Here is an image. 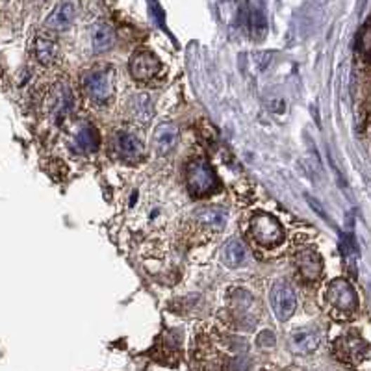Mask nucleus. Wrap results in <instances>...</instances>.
<instances>
[{
	"mask_svg": "<svg viewBox=\"0 0 371 371\" xmlns=\"http://www.w3.org/2000/svg\"><path fill=\"white\" fill-rule=\"evenodd\" d=\"M325 297H327V303L332 306V310L338 312L341 318H351L358 308L355 289L347 280H341V278H336L329 284Z\"/></svg>",
	"mask_w": 371,
	"mask_h": 371,
	"instance_id": "f257e3e1",
	"label": "nucleus"
},
{
	"mask_svg": "<svg viewBox=\"0 0 371 371\" xmlns=\"http://www.w3.org/2000/svg\"><path fill=\"white\" fill-rule=\"evenodd\" d=\"M114 72L112 71H91L84 77V93L97 106L110 103L114 97Z\"/></svg>",
	"mask_w": 371,
	"mask_h": 371,
	"instance_id": "f03ea898",
	"label": "nucleus"
},
{
	"mask_svg": "<svg viewBox=\"0 0 371 371\" xmlns=\"http://www.w3.org/2000/svg\"><path fill=\"white\" fill-rule=\"evenodd\" d=\"M251 234L263 247H275L284 240V228L280 223L269 214H254L251 219Z\"/></svg>",
	"mask_w": 371,
	"mask_h": 371,
	"instance_id": "7ed1b4c3",
	"label": "nucleus"
},
{
	"mask_svg": "<svg viewBox=\"0 0 371 371\" xmlns=\"http://www.w3.org/2000/svg\"><path fill=\"white\" fill-rule=\"evenodd\" d=\"M219 182L210 165L204 160H193L188 165V188L191 195L202 197L216 190Z\"/></svg>",
	"mask_w": 371,
	"mask_h": 371,
	"instance_id": "20e7f679",
	"label": "nucleus"
},
{
	"mask_svg": "<svg viewBox=\"0 0 371 371\" xmlns=\"http://www.w3.org/2000/svg\"><path fill=\"white\" fill-rule=\"evenodd\" d=\"M367 351H370L367 341L356 334L340 336L334 344L336 358L349 366H358L367 356Z\"/></svg>",
	"mask_w": 371,
	"mask_h": 371,
	"instance_id": "39448f33",
	"label": "nucleus"
},
{
	"mask_svg": "<svg viewBox=\"0 0 371 371\" xmlns=\"http://www.w3.org/2000/svg\"><path fill=\"white\" fill-rule=\"evenodd\" d=\"M269 301H271V308H273L278 321L289 320V318L294 315L295 308H297L295 292L286 280H277V282L273 284L271 294H269Z\"/></svg>",
	"mask_w": 371,
	"mask_h": 371,
	"instance_id": "423d86ee",
	"label": "nucleus"
},
{
	"mask_svg": "<svg viewBox=\"0 0 371 371\" xmlns=\"http://www.w3.org/2000/svg\"><path fill=\"white\" fill-rule=\"evenodd\" d=\"M114 149L119 160L126 162V164H136L145 155L143 143L129 132H115Z\"/></svg>",
	"mask_w": 371,
	"mask_h": 371,
	"instance_id": "0eeeda50",
	"label": "nucleus"
},
{
	"mask_svg": "<svg viewBox=\"0 0 371 371\" xmlns=\"http://www.w3.org/2000/svg\"><path fill=\"white\" fill-rule=\"evenodd\" d=\"M162 69L160 60L150 51H138L130 58V72L136 80H150Z\"/></svg>",
	"mask_w": 371,
	"mask_h": 371,
	"instance_id": "6e6552de",
	"label": "nucleus"
},
{
	"mask_svg": "<svg viewBox=\"0 0 371 371\" xmlns=\"http://www.w3.org/2000/svg\"><path fill=\"white\" fill-rule=\"evenodd\" d=\"M295 268H297L301 280H304V282H314L323 273V262H321V256L315 253L314 249L299 251L295 256Z\"/></svg>",
	"mask_w": 371,
	"mask_h": 371,
	"instance_id": "1a4fd4ad",
	"label": "nucleus"
},
{
	"mask_svg": "<svg viewBox=\"0 0 371 371\" xmlns=\"http://www.w3.org/2000/svg\"><path fill=\"white\" fill-rule=\"evenodd\" d=\"M178 126L173 123H160L155 130V138H152V147L160 156L171 155L178 145Z\"/></svg>",
	"mask_w": 371,
	"mask_h": 371,
	"instance_id": "9d476101",
	"label": "nucleus"
},
{
	"mask_svg": "<svg viewBox=\"0 0 371 371\" xmlns=\"http://www.w3.org/2000/svg\"><path fill=\"white\" fill-rule=\"evenodd\" d=\"M74 19H77V8H74V4H71V2H62V4H58L56 8L52 10V13L48 15V19H46L45 26L46 28H51V30L63 32L67 30L69 26L74 22Z\"/></svg>",
	"mask_w": 371,
	"mask_h": 371,
	"instance_id": "9b49d317",
	"label": "nucleus"
},
{
	"mask_svg": "<svg viewBox=\"0 0 371 371\" xmlns=\"http://www.w3.org/2000/svg\"><path fill=\"white\" fill-rule=\"evenodd\" d=\"M320 346V332L315 329H299L295 330L289 338V347L297 355H310L312 351Z\"/></svg>",
	"mask_w": 371,
	"mask_h": 371,
	"instance_id": "f8f14e48",
	"label": "nucleus"
},
{
	"mask_svg": "<svg viewBox=\"0 0 371 371\" xmlns=\"http://www.w3.org/2000/svg\"><path fill=\"white\" fill-rule=\"evenodd\" d=\"M195 217L197 221L201 223L204 228H210V230H223V228L227 227L228 214L227 210L221 207H202L197 210Z\"/></svg>",
	"mask_w": 371,
	"mask_h": 371,
	"instance_id": "ddd939ff",
	"label": "nucleus"
},
{
	"mask_svg": "<svg viewBox=\"0 0 371 371\" xmlns=\"http://www.w3.org/2000/svg\"><path fill=\"white\" fill-rule=\"evenodd\" d=\"M91 41H93V51L95 52L110 51L115 43L114 28L110 25H104V22H98V25L93 26Z\"/></svg>",
	"mask_w": 371,
	"mask_h": 371,
	"instance_id": "4468645a",
	"label": "nucleus"
},
{
	"mask_svg": "<svg viewBox=\"0 0 371 371\" xmlns=\"http://www.w3.org/2000/svg\"><path fill=\"white\" fill-rule=\"evenodd\" d=\"M245 258H247V249L240 240L232 237V240L225 243V247H223V262H225V266L237 268V266H242L245 262Z\"/></svg>",
	"mask_w": 371,
	"mask_h": 371,
	"instance_id": "2eb2a0df",
	"label": "nucleus"
},
{
	"mask_svg": "<svg viewBox=\"0 0 371 371\" xmlns=\"http://www.w3.org/2000/svg\"><path fill=\"white\" fill-rule=\"evenodd\" d=\"M34 54H36L37 62L43 63V65H51L58 56L56 41L46 36L36 37V43H34Z\"/></svg>",
	"mask_w": 371,
	"mask_h": 371,
	"instance_id": "dca6fc26",
	"label": "nucleus"
},
{
	"mask_svg": "<svg viewBox=\"0 0 371 371\" xmlns=\"http://www.w3.org/2000/svg\"><path fill=\"white\" fill-rule=\"evenodd\" d=\"M74 145H77V149L80 152H95L98 149V145H100L98 132L93 129L91 124H86L74 136Z\"/></svg>",
	"mask_w": 371,
	"mask_h": 371,
	"instance_id": "f3484780",
	"label": "nucleus"
},
{
	"mask_svg": "<svg viewBox=\"0 0 371 371\" xmlns=\"http://www.w3.org/2000/svg\"><path fill=\"white\" fill-rule=\"evenodd\" d=\"M74 98L67 88H56L51 97V108L56 117H63L72 108Z\"/></svg>",
	"mask_w": 371,
	"mask_h": 371,
	"instance_id": "a211bd4d",
	"label": "nucleus"
},
{
	"mask_svg": "<svg viewBox=\"0 0 371 371\" xmlns=\"http://www.w3.org/2000/svg\"><path fill=\"white\" fill-rule=\"evenodd\" d=\"M249 30L254 39H262L268 34V17L260 6H251L249 11Z\"/></svg>",
	"mask_w": 371,
	"mask_h": 371,
	"instance_id": "6ab92c4d",
	"label": "nucleus"
},
{
	"mask_svg": "<svg viewBox=\"0 0 371 371\" xmlns=\"http://www.w3.org/2000/svg\"><path fill=\"white\" fill-rule=\"evenodd\" d=\"M132 114L139 121H147L152 115V106H150V98L147 95H138L132 98Z\"/></svg>",
	"mask_w": 371,
	"mask_h": 371,
	"instance_id": "aec40b11",
	"label": "nucleus"
},
{
	"mask_svg": "<svg viewBox=\"0 0 371 371\" xmlns=\"http://www.w3.org/2000/svg\"><path fill=\"white\" fill-rule=\"evenodd\" d=\"M356 45H358V51H360L362 56L366 58V60H371V21L362 26L358 39H356Z\"/></svg>",
	"mask_w": 371,
	"mask_h": 371,
	"instance_id": "412c9836",
	"label": "nucleus"
},
{
	"mask_svg": "<svg viewBox=\"0 0 371 371\" xmlns=\"http://www.w3.org/2000/svg\"><path fill=\"white\" fill-rule=\"evenodd\" d=\"M340 247H341V253H344V256H346L347 260H356V256H358V249H356V243L351 234L341 236Z\"/></svg>",
	"mask_w": 371,
	"mask_h": 371,
	"instance_id": "4be33fe9",
	"label": "nucleus"
},
{
	"mask_svg": "<svg viewBox=\"0 0 371 371\" xmlns=\"http://www.w3.org/2000/svg\"><path fill=\"white\" fill-rule=\"evenodd\" d=\"M258 346L260 347H273L275 346V336L269 330H263L262 334L258 336Z\"/></svg>",
	"mask_w": 371,
	"mask_h": 371,
	"instance_id": "5701e85b",
	"label": "nucleus"
},
{
	"mask_svg": "<svg viewBox=\"0 0 371 371\" xmlns=\"http://www.w3.org/2000/svg\"><path fill=\"white\" fill-rule=\"evenodd\" d=\"M232 371H249V362L245 358H236L232 362Z\"/></svg>",
	"mask_w": 371,
	"mask_h": 371,
	"instance_id": "b1692460",
	"label": "nucleus"
}]
</instances>
